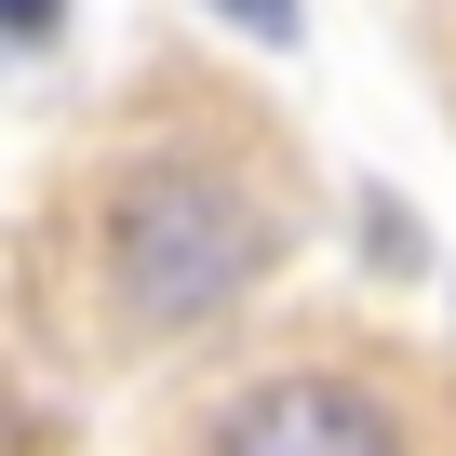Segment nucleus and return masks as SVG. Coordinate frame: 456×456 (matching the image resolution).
<instances>
[{
    "instance_id": "obj_1",
    "label": "nucleus",
    "mask_w": 456,
    "mask_h": 456,
    "mask_svg": "<svg viewBox=\"0 0 456 456\" xmlns=\"http://www.w3.org/2000/svg\"><path fill=\"white\" fill-rule=\"evenodd\" d=\"M282 256V215L228 175V161H148L108 188V296L161 336L215 322L228 296H256Z\"/></svg>"
},
{
    "instance_id": "obj_2",
    "label": "nucleus",
    "mask_w": 456,
    "mask_h": 456,
    "mask_svg": "<svg viewBox=\"0 0 456 456\" xmlns=\"http://www.w3.org/2000/svg\"><path fill=\"white\" fill-rule=\"evenodd\" d=\"M201 456H403V429L349 376H256L242 403H215Z\"/></svg>"
},
{
    "instance_id": "obj_3",
    "label": "nucleus",
    "mask_w": 456,
    "mask_h": 456,
    "mask_svg": "<svg viewBox=\"0 0 456 456\" xmlns=\"http://www.w3.org/2000/svg\"><path fill=\"white\" fill-rule=\"evenodd\" d=\"M215 14H228V28H256V41H296V28H309V0H215Z\"/></svg>"
},
{
    "instance_id": "obj_4",
    "label": "nucleus",
    "mask_w": 456,
    "mask_h": 456,
    "mask_svg": "<svg viewBox=\"0 0 456 456\" xmlns=\"http://www.w3.org/2000/svg\"><path fill=\"white\" fill-rule=\"evenodd\" d=\"M0 28H54V0H0Z\"/></svg>"
}]
</instances>
